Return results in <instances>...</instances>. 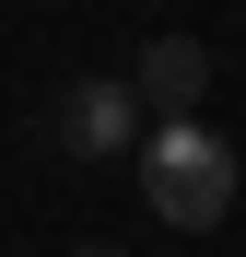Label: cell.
Returning <instances> with one entry per match:
<instances>
[{"label":"cell","mask_w":246,"mask_h":257,"mask_svg":"<svg viewBox=\"0 0 246 257\" xmlns=\"http://www.w3.org/2000/svg\"><path fill=\"white\" fill-rule=\"evenodd\" d=\"M129 82H141L152 117H199V94H211V47H199V35H152V47L129 59Z\"/></svg>","instance_id":"obj_3"},{"label":"cell","mask_w":246,"mask_h":257,"mask_svg":"<svg viewBox=\"0 0 246 257\" xmlns=\"http://www.w3.org/2000/svg\"><path fill=\"white\" fill-rule=\"evenodd\" d=\"M141 117H152V105H141V82H129V70H82L70 94L47 105V141H59V152H82V164H117Z\"/></svg>","instance_id":"obj_2"},{"label":"cell","mask_w":246,"mask_h":257,"mask_svg":"<svg viewBox=\"0 0 246 257\" xmlns=\"http://www.w3.org/2000/svg\"><path fill=\"white\" fill-rule=\"evenodd\" d=\"M82 257H117V245H82Z\"/></svg>","instance_id":"obj_4"},{"label":"cell","mask_w":246,"mask_h":257,"mask_svg":"<svg viewBox=\"0 0 246 257\" xmlns=\"http://www.w3.org/2000/svg\"><path fill=\"white\" fill-rule=\"evenodd\" d=\"M141 199H152V222L211 234L223 210H234V152H223V128H199V117H152V128H141Z\"/></svg>","instance_id":"obj_1"}]
</instances>
